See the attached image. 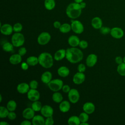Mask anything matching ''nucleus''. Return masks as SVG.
<instances>
[{"label": "nucleus", "mask_w": 125, "mask_h": 125, "mask_svg": "<svg viewBox=\"0 0 125 125\" xmlns=\"http://www.w3.org/2000/svg\"><path fill=\"white\" fill-rule=\"evenodd\" d=\"M83 57V52L76 47H71L66 49L65 58L71 63H77L80 62Z\"/></svg>", "instance_id": "obj_1"}, {"label": "nucleus", "mask_w": 125, "mask_h": 125, "mask_svg": "<svg viewBox=\"0 0 125 125\" xmlns=\"http://www.w3.org/2000/svg\"><path fill=\"white\" fill-rule=\"evenodd\" d=\"M82 8L79 3L73 2L70 3L66 9V14L71 19H76L79 18L82 13Z\"/></svg>", "instance_id": "obj_2"}, {"label": "nucleus", "mask_w": 125, "mask_h": 125, "mask_svg": "<svg viewBox=\"0 0 125 125\" xmlns=\"http://www.w3.org/2000/svg\"><path fill=\"white\" fill-rule=\"evenodd\" d=\"M39 63L44 68H50L53 65L54 57L48 52H44L38 56Z\"/></svg>", "instance_id": "obj_3"}, {"label": "nucleus", "mask_w": 125, "mask_h": 125, "mask_svg": "<svg viewBox=\"0 0 125 125\" xmlns=\"http://www.w3.org/2000/svg\"><path fill=\"white\" fill-rule=\"evenodd\" d=\"M24 42V36L20 32L15 33L12 36L11 42L14 47H19L23 45Z\"/></svg>", "instance_id": "obj_4"}, {"label": "nucleus", "mask_w": 125, "mask_h": 125, "mask_svg": "<svg viewBox=\"0 0 125 125\" xmlns=\"http://www.w3.org/2000/svg\"><path fill=\"white\" fill-rule=\"evenodd\" d=\"M48 88L53 92L59 91L62 89L63 85V81L59 79L52 80L48 84Z\"/></svg>", "instance_id": "obj_5"}, {"label": "nucleus", "mask_w": 125, "mask_h": 125, "mask_svg": "<svg viewBox=\"0 0 125 125\" xmlns=\"http://www.w3.org/2000/svg\"><path fill=\"white\" fill-rule=\"evenodd\" d=\"M71 30L76 34H80L84 31V26L83 23L78 20L71 21Z\"/></svg>", "instance_id": "obj_6"}, {"label": "nucleus", "mask_w": 125, "mask_h": 125, "mask_svg": "<svg viewBox=\"0 0 125 125\" xmlns=\"http://www.w3.org/2000/svg\"><path fill=\"white\" fill-rule=\"evenodd\" d=\"M51 38V35L48 32H42L38 36L37 42L40 45H44L50 42Z\"/></svg>", "instance_id": "obj_7"}, {"label": "nucleus", "mask_w": 125, "mask_h": 125, "mask_svg": "<svg viewBox=\"0 0 125 125\" xmlns=\"http://www.w3.org/2000/svg\"><path fill=\"white\" fill-rule=\"evenodd\" d=\"M80 97L79 92L76 88H71L68 93V98L71 103H77L79 101Z\"/></svg>", "instance_id": "obj_8"}, {"label": "nucleus", "mask_w": 125, "mask_h": 125, "mask_svg": "<svg viewBox=\"0 0 125 125\" xmlns=\"http://www.w3.org/2000/svg\"><path fill=\"white\" fill-rule=\"evenodd\" d=\"M27 96L28 99L34 102L38 101L40 98V92L36 90V89H30L27 93Z\"/></svg>", "instance_id": "obj_9"}, {"label": "nucleus", "mask_w": 125, "mask_h": 125, "mask_svg": "<svg viewBox=\"0 0 125 125\" xmlns=\"http://www.w3.org/2000/svg\"><path fill=\"white\" fill-rule=\"evenodd\" d=\"M110 34L113 38L116 39H119L124 36V32L121 28L114 27L111 29Z\"/></svg>", "instance_id": "obj_10"}, {"label": "nucleus", "mask_w": 125, "mask_h": 125, "mask_svg": "<svg viewBox=\"0 0 125 125\" xmlns=\"http://www.w3.org/2000/svg\"><path fill=\"white\" fill-rule=\"evenodd\" d=\"M40 111L42 115L46 118L52 116L54 113L53 108L50 105L47 104L42 105Z\"/></svg>", "instance_id": "obj_11"}, {"label": "nucleus", "mask_w": 125, "mask_h": 125, "mask_svg": "<svg viewBox=\"0 0 125 125\" xmlns=\"http://www.w3.org/2000/svg\"><path fill=\"white\" fill-rule=\"evenodd\" d=\"M85 79V76L83 72H78L73 77V82L76 84H80L84 82Z\"/></svg>", "instance_id": "obj_12"}, {"label": "nucleus", "mask_w": 125, "mask_h": 125, "mask_svg": "<svg viewBox=\"0 0 125 125\" xmlns=\"http://www.w3.org/2000/svg\"><path fill=\"white\" fill-rule=\"evenodd\" d=\"M98 57L95 54H90L88 55L86 59V64L88 67H92L94 66L97 62Z\"/></svg>", "instance_id": "obj_13"}, {"label": "nucleus", "mask_w": 125, "mask_h": 125, "mask_svg": "<svg viewBox=\"0 0 125 125\" xmlns=\"http://www.w3.org/2000/svg\"><path fill=\"white\" fill-rule=\"evenodd\" d=\"M13 32V26L8 23H5L0 25V32L6 36L10 35Z\"/></svg>", "instance_id": "obj_14"}, {"label": "nucleus", "mask_w": 125, "mask_h": 125, "mask_svg": "<svg viewBox=\"0 0 125 125\" xmlns=\"http://www.w3.org/2000/svg\"><path fill=\"white\" fill-rule=\"evenodd\" d=\"M83 109L84 112L88 114H91L95 111V106L92 102H87L83 104Z\"/></svg>", "instance_id": "obj_15"}, {"label": "nucleus", "mask_w": 125, "mask_h": 125, "mask_svg": "<svg viewBox=\"0 0 125 125\" xmlns=\"http://www.w3.org/2000/svg\"><path fill=\"white\" fill-rule=\"evenodd\" d=\"M35 111L32 107H27L25 108L22 112V116L23 118L27 120L32 119L35 115Z\"/></svg>", "instance_id": "obj_16"}, {"label": "nucleus", "mask_w": 125, "mask_h": 125, "mask_svg": "<svg viewBox=\"0 0 125 125\" xmlns=\"http://www.w3.org/2000/svg\"><path fill=\"white\" fill-rule=\"evenodd\" d=\"M30 89L29 84L26 83H21L17 86L18 92L21 94L27 93Z\"/></svg>", "instance_id": "obj_17"}, {"label": "nucleus", "mask_w": 125, "mask_h": 125, "mask_svg": "<svg viewBox=\"0 0 125 125\" xmlns=\"http://www.w3.org/2000/svg\"><path fill=\"white\" fill-rule=\"evenodd\" d=\"M66 50L64 49H60L56 51L54 55V59L57 61L62 60L65 57Z\"/></svg>", "instance_id": "obj_18"}, {"label": "nucleus", "mask_w": 125, "mask_h": 125, "mask_svg": "<svg viewBox=\"0 0 125 125\" xmlns=\"http://www.w3.org/2000/svg\"><path fill=\"white\" fill-rule=\"evenodd\" d=\"M59 109L63 113L67 112L70 109V102L64 100L62 101L59 104Z\"/></svg>", "instance_id": "obj_19"}, {"label": "nucleus", "mask_w": 125, "mask_h": 125, "mask_svg": "<svg viewBox=\"0 0 125 125\" xmlns=\"http://www.w3.org/2000/svg\"><path fill=\"white\" fill-rule=\"evenodd\" d=\"M43 117L42 115H35L32 119V124L33 125H44L45 119Z\"/></svg>", "instance_id": "obj_20"}, {"label": "nucleus", "mask_w": 125, "mask_h": 125, "mask_svg": "<svg viewBox=\"0 0 125 125\" xmlns=\"http://www.w3.org/2000/svg\"><path fill=\"white\" fill-rule=\"evenodd\" d=\"M52 79V73L48 71H45L43 72L41 77V80L42 82L45 84H48Z\"/></svg>", "instance_id": "obj_21"}, {"label": "nucleus", "mask_w": 125, "mask_h": 125, "mask_svg": "<svg viewBox=\"0 0 125 125\" xmlns=\"http://www.w3.org/2000/svg\"><path fill=\"white\" fill-rule=\"evenodd\" d=\"M92 26L96 29H100L103 26V21L102 19L98 17H95L92 19Z\"/></svg>", "instance_id": "obj_22"}, {"label": "nucleus", "mask_w": 125, "mask_h": 125, "mask_svg": "<svg viewBox=\"0 0 125 125\" xmlns=\"http://www.w3.org/2000/svg\"><path fill=\"white\" fill-rule=\"evenodd\" d=\"M80 40L76 35H71L68 39V43L71 47H77L79 45Z\"/></svg>", "instance_id": "obj_23"}, {"label": "nucleus", "mask_w": 125, "mask_h": 125, "mask_svg": "<svg viewBox=\"0 0 125 125\" xmlns=\"http://www.w3.org/2000/svg\"><path fill=\"white\" fill-rule=\"evenodd\" d=\"M22 56L19 54H14L12 55L9 59V61L12 64L16 65L21 62L22 61Z\"/></svg>", "instance_id": "obj_24"}, {"label": "nucleus", "mask_w": 125, "mask_h": 125, "mask_svg": "<svg viewBox=\"0 0 125 125\" xmlns=\"http://www.w3.org/2000/svg\"><path fill=\"white\" fill-rule=\"evenodd\" d=\"M57 73L61 77H66L70 73L69 68L65 66H61L57 70Z\"/></svg>", "instance_id": "obj_25"}, {"label": "nucleus", "mask_w": 125, "mask_h": 125, "mask_svg": "<svg viewBox=\"0 0 125 125\" xmlns=\"http://www.w3.org/2000/svg\"><path fill=\"white\" fill-rule=\"evenodd\" d=\"M67 123L69 125H80L81 122L79 116L73 115L70 116L68 118Z\"/></svg>", "instance_id": "obj_26"}, {"label": "nucleus", "mask_w": 125, "mask_h": 125, "mask_svg": "<svg viewBox=\"0 0 125 125\" xmlns=\"http://www.w3.org/2000/svg\"><path fill=\"white\" fill-rule=\"evenodd\" d=\"M26 62L28 64L29 66H35L38 63H39L38 57L34 56H29L26 59Z\"/></svg>", "instance_id": "obj_27"}, {"label": "nucleus", "mask_w": 125, "mask_h": 125, "mask_svg": "<svg viewBox=\"0 0 125 125\" xmlns=\"http://www.w3.org/2000/svg\"><path fill=\"white\" fill-rule=\"evenodd\" d=\"M44 7L48 10H53L56 5L55 0H44Z\"/></svg>", "instance_id": "obj_28"}, {"label": "nucleus", "mask_w": 125, "mask_h": 125, "mask_svg": "<svg viewBox=\"0 0 125 125\" xmlns=\"http://www.w3.org/2000/svg\"><path fill=\"white\" fill-rule=\"evenodd\" d=\"M52 100L56 103H60L63 100L62 95L58 91L54 92L52 96Z\"/></svg>", "instance_id": "obj_29"}, {"label": "nucleus", "mask_w": 125, "mask_h": 125, "mask_svg": "<svg viewBox=\"0 0 125 125\" xmlns=\"http://www.w3.org/2000/svg\"><path fill=\"white\" fill-rule=\"evenodd\" d=\"M71 30V24L68 23H64L62 24L59 28V30L61 33H67L70 31Z\"/></svg>", "instance_id": "obj_30"}, {"label": "nucleus", "mask_w": 125, "mask_h": 125, "mask_svg": "<svg viewBox=\"0 0 125 125\" xmlns=\"http://www.w3.org/2000/svg\"><path fill=\"white\" fill-rule=\"evenodd\" d=\"M17 104L15 101L11 100L9 101L6 104V107L9 111H14L17 108Z\"/></svg>", "instance_id": "obj_31"}, {"label": "nucleus", "mask_w": 125, "mask_h": 125, "mask_svg": "<svg viewBox=\"0 0 125 125\" xmlns=\"http://www.w3.org/2000/svg\"><path fill=\"white\" fill-rule=\"evenodd\" d=\"M14 47V46L12 42L10 43L9 42H6L3 44L2 48L4 51L6 52H10L13 50Z\"/></svg>", "instance_id": "obj_32"}, {"label": "nucleus", "mask_w": 125, "mask_h": 125, "mask_svg": "<svg viewBox=\"0 0 125 125\" xmlns=\"http://www.w3.org/2000/svg\"><path fill=\"white\" fill-rule=\"evenodd\" d=\"M42 107V103L40 101H39V100L33 102L31 104L32 108L35 112L40 111Z\"/></svg>", "instance_id": "obj_33"}, {"label": "nucleus", "mask_w": 125, "mask_h": 125, "mask_svg": "<svg viewBox=\"0 0 125 125\" xmlns=\"http://www.w3.org/2000/svg\"><path fill=\"white\" fill-rule=\"evenodd\" d=\"M9 113V110L6 107L3 106H0V118L3 119L7 117L8 114Z\"/></svg>", "instance_id": "obj_34"}, {"label": "nucleus", "mask_w": 125, "mask_h": 125, "mask_svg": "<svg viewBox=\"0 0 125 125\" xmlns=\"http://www.w3.org/2000/svg\"><path fill=\"white\" fill-rule=\"evenodd\" d=\"M117 71L118 74L122 76H125V63L123 62L118 64Z\"/></svg>", "instance_id": "obj_35"}, {"label": "nucleus", "mask_w": 125, "mask_h": 125, "mask_svg": "<svg viewBox=\"0 0 125 125\" xmlns=\"http://www.w3.org/2000/svg\"><path fill=\"white\" fill-rule=\"evenodd\" d=\"M89 114H88L87 113H85V112H82L80 114L79 117L81 123H83V122H87L89 119Z\"/></svg>", "instance_id": "obj_36"}, {"label": "nucleus", "mask_w": 125, "mask_h": 125, "mask_svg": "<svg viewBox=\"0 0 125 125\" xmlns=\"http://www.w3.org/2000/svg\"><path fill=\"white\" fill-rule=\"evenodd\" d=\"M22 24L20 22H17L14 24V25L13 26V31L15 33L17 32H21L22 29Z\"/></svg>", "instance_id": "obj_37"}, {"label": "nucleus", "mask_w": 125, "mask_h": 125, "mask_svg": "<svg viewBox=\"0 0 125 125\" xmlns=\"http://www.w3.org/2000/svg\"><path fill=\"white\" fill-rule=\"evenodd\" d=\"M111 29L109 27L107 26H102L100 29V32L101 34L103 35H106L110 33Z\"/></svg>", "instance_id": "obj_38"}, {"label": "nucleus", "mask_w": 125, "mask_h": 125, "mask_svg": "<svg viewBox=\"0 0 125 125\" xmlns=\"http://www.w3.org/2000/svg\"><path fill=\"white\" fill-rule=\"evenodd\" d=\"M29 86L31 89H36L38 87V82L36 80H32L29 83Z\"/></svg>", "instance_id": "obj_39"}, {"label": "nucleus", "mask_w": 125, "mask_h": 125, "mask_svg": "<svg viewBox=\"0 0 125 125\" xmlns=\"http://www.w3.org/2000/svg\"><path fill=\"white\" fill-rule=\"evenodd\" d=\"M54 123V121L52 116L47 117L45 120L44 125H53Z\"/></svg>", "instance_id": "obj_40"}, {"label": "nucleus", "mask_w": 125, "mask_h": 125, "mask_svg": "<svg viewBox=\"0 0 125 125\" xmlns=\"http://www.w3.org/2000/svg\"><path fill=\"white\" fill-rule=\"evenodd\" d=\"M88 42L85 40H81L80 42L79 46L81 48L85 49L88 47Z\"/></svg>", "instance_id": "obj_41"}, {"label": "nucleus", "mask_w": 125, "mask_h": 125, "mask_svg": "<svg viewBox=\"0 0 125 125\" xmlns=\"http://www.w3.org/2000/svg\"><path fill=\"white\" fill-rule=\"evenodd\" d=\"M27 52V50L24 47H21L18 50V54H19L21 56H23L26 54Z\"/></svg>", "instance_id": "obj_42"}, {"label": "nucleus", "mask_w": 125, "mask_h": 125, "mask_svg": "<svg viewBox=\"0 0 125 125\" xmlns=\"http://www.w3.org/2000/svg\"><path fill=\"white\" fill-rule=\"evenodd\" d=\"M17 115L14 111H9L8 115L7 116L8 118L10 120H14L16 118Z\"/></svg>", "instance_id": "obj_43"}, {"label": "nucleus", "mask_w": 125, "mask_h": 125, "mask_svg": "<svg viewBox=\"0 0 125 125\" xmlns=\"http://www.w3.org/2000/svg\"><path fill=\"white\" fill-rule=\"evenodd\" d=\"M77 69L79 72H84L86 69V66L83 63H80L78 66Z\"/></svg>", "instance_id": "obj_44"}, {"label": "nucleus", "mask_w": 125, "mask_h": 125, "mask_svg": "<svg viewBox=\"0 0 125 125\" xmlns=\"http://www.w3.org/2000/svg\"><path fill=\"white\" fill-rule=\"evenodd\" d=\"M62 90L64 93H68L69 91H70V90L71 89L70 86L68 84H64L63 85L62 87Z\"/></svg>", "instance_id": "obj_45"}, {"label": "nucleus", "mask_w": 125, "mask_h": 125, "mask_svg": "<svg viewBox=\"0 0 125 125\" xmlns=\"http://www.w3.org/2000/svg\"><path fill=\"white\" fill-rule=\"evenodd\" d=\"M29 65L26 62H22L21 63V68L22 70H26L28 69L29 68Z\"/></svg>", "instance_id": "obj_46"}, {"label": "nucleus", "mask_w": 125, "mask_h": 125, "mask_svg": "<svg viewBox=\"0 0 125 125\" xmlns=\"http://www.w3.org/2000/svg\"><path fill=\"white\" fill-rule=\"evenodd\" d=\"M115 62H116V63H117L118 64H120L124 62H123V58L120 56L116 57L115 59Z\"/></svg>", "instance_id": "obj_47"}, {"label": "nucleus", "mask_w": 125, "mask_h": 125, "mask_svg": "<svg viewBox=\"0 0 125 125\" xmlns=\"http://www.w3.org/2000/svg\"><path fill=\"white\" fill-rule=\"evenodd\" d=\"M61 25L62 24H61V22L59 21H55L53 23V26L56 29H59L60 27H61Z\"/></svg>", "instance_id": "obj_48"}, {"label": "nucleus", "mask_w": 125, "mask_h": 125, "mask_svg": "<svg viewBox=\"0 0 125 125\" xmlns=\"http://www.w3.org/2000/svg\"><path fill=\"white\" fill-rule=\"evenodd\" d=\"M32 124V122H31L30 121H29V120L27 119H25V120L22 121L21 123V125H31Z\"/></svg>", "instance_id": "obj_49"}, {"label": "nucleus", "mask_w": 125, "mask_h": 125, "mask_svg": "<svg viewBox=\"0 0 125 125\" xmlns=\"http://www.w3.org/2000/svg\"><path fill=\"white\" fill-rule=\"evenodd\" d=\"M79 4H80V6H81V7L82 9L86 7V3L82 1L81 3H80Z\"/></svg>", "instance_id": "obj_50"}, {"label": "nucleus", "mask_w": 125, "mask_h": 125, "mask_svg": "<svg viewBox=\"0 0 125 125\" xmlns=\"http://www.w3.org/2000/svg\"><path fill=\"white\" fill-rule=\"evenodd\" d=\"M0 125H9V124L8 122H4V121H1L0 122Z\"/></svg>", "instance_id": "obj_51"}, {"label": "nucleus", "mask_w": 125, "mask_h": 125, "mask_svg": "<svg viewBox=\"0 0 125 125\" xmlns=\"http://www.w3.org/2000/svg\"><path fill=\"white\" fill-rule=\"evenodd\" d=\"M83 0H74V1L76 3H81V2L83 1Z\"/></svg>", "instance_id": "obj_52"}, {"label": "nucleus", "mask_w": 125, "mask_h": 125, "mask_svg": "<svg viewBox=\"0 0 125 125\" xmlns=\"http://www.w3.org/2000/svg\"><path fill=\"white\" fill-rule=\"evenodd\" d=\"M89 124L87 123V122H83V123H81L80 125H88Z\"/></svg>", "instance_id": "obj_53"}, {"label": "nucleus", "mask_w": 125, "mask_h": 125, "mask_svg": "<svg viewBox=\"0 0 125 125\" xmlns=\"http://www.w3.org/2000/svg\"><path fill=\"white\" fill-rule=\"evenodd\" d=\"M2 95H1V94H0V103L2 102Z\"/></svg>", "instance_id": "obj_54"}, {"label": "nucleus", "mask_w": 125, "mask_h": 125, "mask_svg": "<svg viewBox=\"0 0 125 125\" xmlns=\"http://www.w3.org/2000/svg\"><path fill=\"white\" fill-rule=\"evenodd\" d=\"M123 62H124V63H125V56L123 58Z\"/></svg>", "instance_id": "obj_55"}]
</instances>
